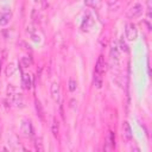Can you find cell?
I'll use <instances>...</instances> for the list:
<instances>
[{
    "label": "cell",
    "mask_w": 152,
    "mask_h": 152,
    "mask_svg": "<svg viewBox=\"0 0 152 152\" xmlns=\"http://www.w3.org/2000/svg\"><path fill=\"white\" fill-rule=\"evenodd\" d=\"M94 84L96 88H101L102 86V75L97 74V72H94Z\"/></svg>",
    "instance_id": "13"
},
{
    "label": "cell",
    "mask_w": 152,
    "mask_h": 152,
    "mask_svg": "<svg viewBox=\"0 0 152 152\" xmlns=\"http://www.w3.org/2000/svg\"><path fill=\"white\" fill-rule=\"evenodd\" d=\"M27 32H30L31 34H33V33L36 32V30H34L33 25H28V26H27Z\"/></svg>",
    "instance_id": "23"
},
{
    "label": "cell",
    "mask_w": 152,
    "mask_h": 152,
    "mask_svg": "<svg viewBox=\"0 0 152 152\" xmlns=\"http://www.w3.org/2000/svg\"><path fill=\"white\" fill-rule=\"evenodd\" d=\"M122 135L125 137V139L127 140V141H129L131 139H132V137H133V134H132V129H131V126H129V124L127 122V121H125L124 124H122Z\"/></svg>",
    "instance_id": "6"
},
{
    "label": "cell",
    "mask_w": 152,
    "mask_h": 152,
    "mask_svg": "<svg viewBox=\"0 0 152 152\" xmlns=\"http://www.w3.org/2000/svg\"><path fill=\"white\" fill-rule=\"evenodd\" d=\"M58 131H59V127H58V121L56 119H52V125H51V132L55 137H57L58 134Z\"/></svg>",
    "instance_id": "16"
},
{
    "label": "cell",
    "mask_w": 152,
    "mask_h": 152,
    "mask_svg": "<svg viewBox=\"0 0 152 152\" xmlns=\"http://www.w3.org/2000/svg\"><path fill=\"white\" fill-rule=\"evenodd\" d=\"M34 145H36V150H37V151H43V150H44L43 142H42V139H40V138H39V139H36Z\"/></svg>",
    "instance_id": "20"
},
{
    "label": "cell",
    "mask_w": 152,
    "mask_h": 152,
    "mask_svg": "<svg viewBox=\"0 0 152 152\" xmlns=\"http://www.w3.org/2000/svg\"><path fill=\"white\" fill-rule=\"evenodd\" d=\"M21 131L25 135H30L32 134V125H31V121L27 120V119H24L21 121Z\"/></svg>",
    "instance_id": "5"
},
{
    "label": "cell",
    "mask_w": 152,
    "mask_h": 152,
    "mask_svg": "<svg viewBox=\"0 0 152 152\" xmlns=\"http://www.w3.org/2000/svg\"><path fill=\"white\" fill-rule=\"evenodd\" d=\"M11 20V11L8 12H2L1 14H0V25H2V26H5V25H7L8 24V21Z\"/></svg>",
    "instance_id": "10"
},
{
    "label": "cell",
    "mask_w": 152,
    "mask_h": 152,
    "mask_svg": "<svg viewBox=\"0 0 152 152\" xmlns=\"http://www.w3.org/2000/svg\"><path fill=\"white\" fill-rule=\"evenodd\" d=\"M8 101L14 107H23L24 101L20 93H17V90L13 87H8Z\"/></svg>",
    "instance_id": "1"
},
{
    "label": "cell",
    "mask_w": 152,
    "mask_h": 152,
    "mask_svg": "<svg viewBox=\"0 0 152 152\" xmlns=\"http://www.w3.org/2000/svg\"><path fill=\"white\" fill-rule=\"evenodd\" d=\"M119 48H118V45H116V43H113L112 44V48H110V58H112V61H114L115 63H118V61H119Z\"/></svg>",
    "instance_id": "8"
},
{
    "label": "cell",
    "mask_w": 152,
    "mask_h": 152,
    "mask_svg": "<svg viewBox=\"0 0 152 152\" xmlns=\"http://www.w3.org/2000/svg\"><path fill=\"white\" fill-rule=\"evenodd\" d=\"M104 71H106V61H104L103 56H100L97 62H96V65H95V72H97L100 75H103Z\"/></svg>",
    "instance_id": "4"
},
{
    "label": "cell",
    "mask_w": 152,
    "mask_h": 152,
    "mask_svg": "<svg viewBox=\"0 0 152 152\" xmlns=\"http://www.w3.org/2000/svg\"><path fill=\"white\" fill-rule=\"evenodd\" d=\"M119 49L121 50V51H124V52H128V46H127V44H126V42H125V39H124V36L121 37V39L119 40Z\"/></svg>",
    "instance_id": "18"
},
{
    "label": "cell",
    "mask_w": 152,
    "mask_h": 152,
    "mask_svg": "<svg viewBox=\"0 0 152 152\" xmlns=\"http://www.w3.org/2000/svg\"><path fill=\"white\" fill-rule=\"evenodd\" d=\"M21 86L24 89H30L31 88V77L28 74H24L21 77Z\"/></svg>",
    "instance_id": "11"
},
{
    "label": "cell",
    "mask_w": 152,
    "mask_h": 152,
    "mask_svg": "<svg viewBox=\"0 0 152 152\" xmlns=\"http://www.w3.org/2000/svg\"><path fill=\"white\" fill-rule=\"evenodd\" d=\"M147 17H148V19L151 18V1L150 0L147 1Z\"/></svg>",
    "instance_id": "22"
},
{
    "label": "cell",
    "mask_w": 152,
    "mask_h": 152,
    "mask_svg": "<svg viewBox=\"0 0 152 152\" xmlns=\"http://www.w3.org/2000/svg\"><path fill=\"white\" fill-rule=\"evenodd\" d=\"M76 88H77V83H76V81L72 80V78H70V80H69V90H70V91H75Z\"/></svg>",
    "instance_id": "19"
},
{
    "label": "cell",
    "mask_w": 152,
    "mask_h": 152,
    "mask_svg": "<svg viewBox=\"0 0 152 152\" xmlns=\"http://www.w3.org/2000/svg\"><path fill=\"white\" fill-rule=\"evenodd\" d=\"M5 72H6V76H12V75H14V72H15V66H14V64H13V63H10V64L6 66Z\"/></svg>",
    "instance_id": "17"
},
{
    "label": "cell",
    "mask_w": 152,
    "mask_h": 152,
    "mask_svg": "<svg viewBox=\"0 0 152 152\" xmlns=\"http://www.w3.org/2000/svg\"><path fill=\"white\" fill-rule=\"evenodd\" d=\"M142 11H144V7H142L141 4H134V5L127 11V14H126V15H127V18L133 19V18H137V17L141 15Z\"/></svg>",
    "instance_id": "3"
},
{
    "label": "cell",
    "mask_w": 152,
    "mask_h": 152,
    "mask_svg": "<svg viewBox=\"0 0 152 152\" xmlns=\"http://www.w3.org/2000/svg\"><path fill=\"white\" fill-rule=\"evenodd\" d=\"M20 64H21L24 68H28V66L32 64V59H31V57H28V56H24V57L20 59Z\"/></svg>",
    "instance_id": "15"
},
{
    "label": "cell",
    "mask_w": 152,
    "mask_h": 152,
    "mask_svg": "<svg viewBox=\"0 0 152 152\" xmlns=\"http://www.w3.org/2000/svg\"><path fill=\"white\" fill-rule=\"evenodd\" d=\"M50 93H51V96L55 101H58L59 100V86L57 83H52L51 86V89H50Z\"/></svg>",
    "instance_id": "9"
},
{
    "label": "cell",
    "mask_w": 152,
    "mask_h": 152,
    "mask_svg": "<svg viewBox=\"0 0 152 152\" xmlns=\"http://www.w3.org/2000/svg\"><path fill=\"white\" fill-rule=\"evenodd\" d=\"M138 37V30H137V26L133 24V23H129L126 25V28H125V38L129 42H133Z\"/></svg>",
    "instance_id": "2"
},
{
    "label": "cell",
    "mask_w": 152,
    "mask_h": 152,
    "mask_svg": "<svg viewBox=\"0 0 152 152\" xmlns=\"http://www.w3.org/2000/svg\"><path fill=\"white\" fill-rule=\"evenodd\" d=\"M93 25H94V19H93L90 15H87V17H84V19H83L81 27H82L83 31H89V30L93 27Z\"/></svg>",
    "instance_id": "7"
},
{
    "label": "cell",
    "mask_w": 152,
    "mask_h": 152,
    "mask_svg": "<svg viewBox=\"0 0 152 152\" xmlns=\"http://www.w3.org/2000/svg\"><path fill=\"white\" fill-rule=\"evenodd\" d=\"M87 6H90L93 8H99L101 5V0H84Z\"/></svg>",
    "instance_id": "14"
},
{
    "label": "cell",
    "mask_w": 152,
    "mask_h": 152,
    "mask_svg": "<svg viewBox=\"0 0 152 152\" xmlns=\"http://www.w3.org/2000/svg\"><path fill=\"white\" fill-rule=\"evenodd\" d=\"M34 106H36V112H37L38 116H39L42 120H44V109H43V106H42L40 101H39V100H36V101H34Z\"/></svg>",
    "instance_id": "12"
},
{
    "label": "cell",
    "mask_w": 152,
    "mask_h": 152,
    "mask_svg": "<svg viewBox=\"0 0 152 152\" xmlns=\"http://www.w3.org/2000/svg\"><path fill=\"white\" fill-rule=\"evenodd\" d=\"M109 140H110L112 147H114L115 146V137H114V133L113 132H109Z\"/></svg>",
    "instance_id": "21"
}]
</instances>
